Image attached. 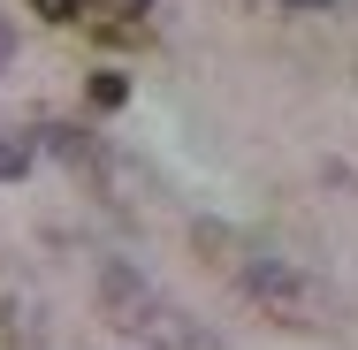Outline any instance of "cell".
I'll return each instance as SVG.
<instances>
[{"instance_id":"6","label":"cell","mask_w":358,"mask_h":350,"mask_svg":"<svg viewBox=\"0 0 358 350\" xmlns=\"http://www.w3.org/2000/svg\"><path fill=\"white\" fill-rule=\"evenodd\" d=\"M15 61V31H8V15H0V69Z\"/></svg>"},{"instance_id":"2","label":"cell","mask_w":358,"mask_h":350,"mask_svg":"<svg viewBox=\"0 0 358 350\" xmlns=\"http://www.w3.org/2000/svg\"><path fill=\"white\" fill-rule=\"evenodd\" d=\"M84 15H107V23H138V15H152V0H84Z\"/></svg>"},{"instance_id":"1","label":"cell","mask_w":358,"mask_h":350,"mask_svg":"<svg viewBox=\"0 0 358 350\" xmlns=\"http://www.w3.org/2000/svg\"><path fill=\"white\" fill-rule=\"evenodd\" d=\"M236 282L267 305V312H282V320H297V312H313V282L297 275L289 259H275V251H252L244 267H236Z\"/></svg>"},{"instance_id":"5","label":"cell","mask_w":358,"mask_h":350,"mask_svg":"<svg viewBox=\"0 0 358 350\" xmlns=\"http://www.w3.org/2000/svg\"><path fill=\"white\" fill-rule=\"evenodd\" d=\"M31 15H46V23H76L84 0H31Z\"/></svg>"},{"instance_id":"3","label":"cell","mask_w":358,"mask_h":350,"mask_svg":"<svg viewBox=\"0 0 358 350\" xmlns=\"http://www.w3.org/2000/svg\"><path fill=\"white\" fill-rule=\"evenodd\" d=\"M15 175H31V145H23V138H0V183H15Z\"/></svg>"},{"instance_id":"4","label":"cell","mask_w":358,"mask_h":350,"mask_svg":"<svg viewBox=\"0 0 358 350\" xmlns=\"http://www.w3.org/2000/svg\"><path fill=\"white\" fill-rule=\"evenodd\" d=\"M122 99H130V84H122L115 69H99V76H92V107H122Z\"/></svg>"},{"instance_id":"7","label":"cell","mask_w":358,"mask_h":350,"mask_svg":"<svg viewBox=\"0 0 358 350\" xmlns=\"http://www.w3.org/2000/svg\"><path fill=\"white\" fill-rule=\"evenodd\" d=\"M282 8H336V0H282Z\"/></svg>"}]
</instances>
